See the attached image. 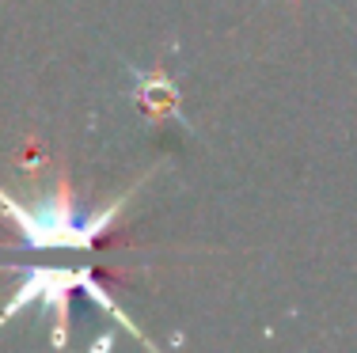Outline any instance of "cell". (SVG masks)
<instances>
[{"mask_svg": "<svg viewBox=\"0 0 357 353\" xmlns=\"http://www.w3.org/2000/svg\"><path fill=\"white\" fill-rule=\"evenodd\" d=\"M144 179H149V175H141L122 198L107 201L96 213H84V209L76 205L69 175H57L54 187H50L38 201H31V205L20 198H12L0 187V209H4L8 221L15 224L23 247H31V251H91L110 232V224L126 213L130 198L137 194V187Z\"/></svg>", "mask_w": 357, "mask_h": 353, "instance_id": "obj_1", "label": "cell"}, {"mask_svg": "<svg viewBox=\"0 0 357 353\" xmlns=\"http://www.w3.org/2000/svg\"><path fill=\"white\" fill-rule=\"evenodd\" d=\"M137 103L149 118H178V88L167 80L164 65L152 69V77H141L137 84Z\"/></svg>", "mask_w": 357, "mask_h": 353, "instance_id": "obj_3", "label": "cell"}, {"mask_svg": "<svg viewBox=\"0 0 357 353\" xmlns=\"http://www.w3.org/2000/svg\"><path fill=\"white\" fill-rule=\"evenodd\" d=\"M12 270L23 274V281H20V289H15V297L4 304V312H0V327H8L15 315L23 312V308L42 304V312L57 315L54 346H65V342H69V297H73V292H84V297L96 300V304L103 308L118 327H126L137 342L152 346V338L141 331L137 323H133V315L126 312V308L118 304V300L110 297V292L88 270H69V266H12Z\"/></svg>", "mask_w": 357, "mask_h": 353, "instance_id": "obj_2", "label": "cell"}]
</instances>
